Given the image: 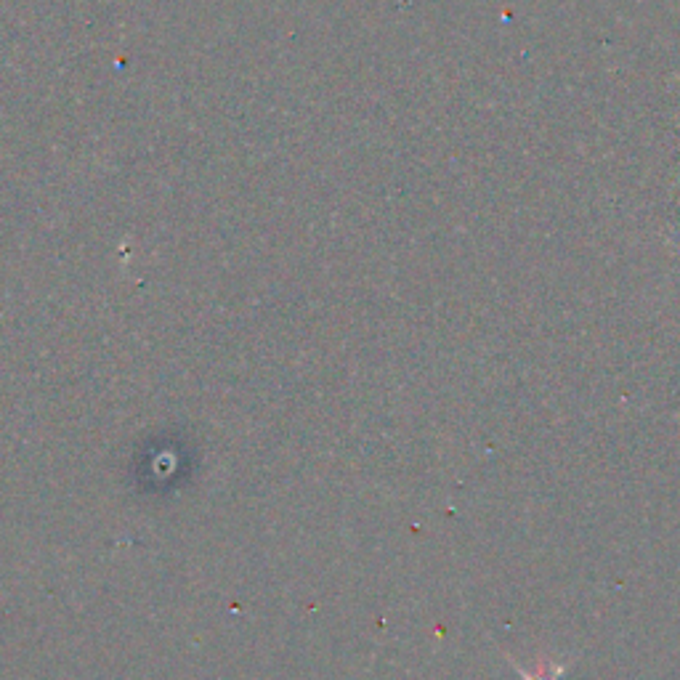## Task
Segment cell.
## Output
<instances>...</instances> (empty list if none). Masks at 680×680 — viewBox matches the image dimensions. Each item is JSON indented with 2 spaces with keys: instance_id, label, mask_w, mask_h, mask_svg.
I'll list each match as a JSON object with an SVG mask.
<instances>
[{
  "instance_id": "1",
  "label": "cell",
  "mask_w": 680,
  "mask_h": 680,
  "mask_svg": "<svg viewBox=\"0 0 680 680\" xmlns=\"http://www.w3.org/2000/svg\"><path fill=\"white\" fill-rule=\"evenodd\" d=\"M518 675H521V678H524V680H532L526 673H521V670H518ZM564 678H566V667H558V673L553 675V678H550V680H564ZM540 680H542V678H540Z\"/></svg>"
}]
</instances>
